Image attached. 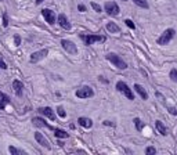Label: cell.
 I'll return each instance as SVG.
<instances>
[{
  "label": "cell",
  "instance_id": "cell-1",
  "mask_svg": "<svg viewBox=\"0 0 177 155\" xmlns=\"http://www.w3.org/2000/svg\"><path fill=\"white\" fill-rule=\"evenodd\" d=\"M105 58H107L112 65H115L118 69H126L127 68V62L120 57V55L115 54V53H108V54L105 55Z\"/></svg>",
  "mask_w": 177,
  "mask_h": 155
},
{
  "label": "cell",
  "instance_id": "cell-2",
  "mask_svg": "<svg viewBox=\"0 0 177 155\" xmlns=\"http://www.w3.org/2000/svg\"><path fill=\"white\" fill-rule=\"evenodd\" d=\"M174 36H176V30H174L173 28H167V29L163 30V33L158 38L156 43L159 44V46H165V44H167Z\"/></svg>",
  "mask_w": 177,
  "mask_h": 155
},
{
  "label": "cell",
  "instance_id": "cell-3",
  "mask_svg": "<svg viewBox=\"0 0 177 155\" xmlns=\"http://www.w3.org/2000/svg\"><path fill=\"white\" fill-rule=\"evenodd\" d=\"M80 38L85 40V44L86 46H91L93 43H104L107 40L104 35H80Z\"/></svg>",
  "mask_w": 177,
  "mask_h": 155
},
{
  "label": "cell",
  "instance_id": "cell-4",
  "mask_svg": "<svg viewBox=\"0 0 177 155\" xmlns=\"http://www.w3.org/2000/svg\"><path fill=\"white\" fill-rule=\"evenodd\" d=\"M116 90L123 94L124 97H127L129 100H134V94H133L132 89H130L129 86H127V83H124L123 80H119V82L116 83Z\"/></svg>",
  "mask_w": 177,
  "mask_h": 155
},
{
  "label": "cell",
  "instance_id": "cell-5",
  "mask_svg": "<svg viewBox=\"0 0 177 155\" xmlns=\"http://www.w3.org/2000/svg\"><path fill=\"white\" fill-rule=\"evenodd\" d=\"M60 43H61L62 49L65 50L66 53H69V54H72V55L77 54V47H76V44H75L72 40H68V39H61Z\"/></svg>",
  "mask_w": 177,
  "mask_h": 155
},
{
  "label": "cell",
  "instance_id": "cell-6",
  "mask_svg": "<svg viewBox=\"0 0 177 155\" xmlns=\"http://www.w3.org/2000/svg\"><path fill=\"white\" fill-rule=\"evenodd\" d=\"M104 8H105L108 15H111V17H116V15H119V13H120V8H119V6L116 4V2H105Z\"/></svg>",
  "mask_w": 177,
  "mask_h": 155
},
{
  "label": "cell",
  "instance_id": "cell-7",
  "mask_svg": "<svg viewBox=\"0 0 177 155\" xmlns=\"http://www.w3.org/2000/svg\"><path fill=\"white\" fill-rule=\"evenodd\" d=\"M76 97L77 98H90V97L94 96V90L90 87V86H82L76 90Z\"/></svg>",
  "mask_w": 177,
  "mask_h": 155
},
{
  "label": "cell",
  "instance_id": "cell-8",
  "mask_svg": "<svg viewBox=\"0 0 177 155\" xmlns=\"http://www.w3.org/2000/svg\"><path fill=\"white\" fill-rule=\"evenodd\" d=\"M47 54H49V49H41V50H39V51L32 53L29 60L32 64H36V62H39V61H41L43 58H46Z\"/></svg>",
  "mask_w": 177,
  "mask_h": 155
},
{
  "label": "cell",
  "instance_id": "cell-9",
  "mask_svg": "<svg viewBox=\"0 0 177 155\" xmlns=\"http://www.w3.org/2000/svg\"><path fill=\"white\" fill-rule=\"evenodd\" d=\"M41 15L44 17V19H46L47 24L53 25L55 24V19H57V17H55V13L53 10H49V8H43L41 10Z\"/></svg>",
  "mask_w": 177,
  "mask_h": 155
},
{
  "label": "cell",
  "instance_id": "cell-10",
  "mask_svg": "<svg viewBox=\"0 0 177 155\" xmlns=\"http://www.w3.org/2000/svg\"><path fill=\"white\" fill-rule=\"evenodd\" d=\"M35 140L37 141V143L40 144L41 147H44V148H47V149H51V145H50L49 140H47V138L43 136V133L36 132V133H35Z\"/></svg>",
  "mask_w": 177,
  "mask_h": 155
},
{
  "label": "cell",
  "instance_id": "cell-11",
  "mask_svg": "<svg viewBox=\"0 0 177 155\" xmlns=\"http://www.w3.org/2000/svg\"><path fill=\"white\" fill-rule=\"evenodd\" d=\"M57 21H58V25H60L62 29H65V30H69L72 28V25H71V22L68 21V18H66V15L65 14H60V15L57 17Z\"/></svg>",
  "mask_w": 177,
  "mask_h": 155
},
{
  "label": "cell",
  "instance_id": "cell-12",
  "mask_svg": "<svg viewBox=\"0 0 177 155\" xmlns=\"http://www.w3.org/2000/svg\"><path fill=\"white\" fill-rule=\"evenodd\" d=\"M32 123L35 125V126H37V127H47V129L53 130V132H54V129H55V127L50 126V125L47 123V122L44 121V119L39 118V116H35V118H32Z\"/></svg>",
  "mask_w": 177,
  "mask_h": 155
},
{
  "label": "cell",
  "instance_id": "cell-13",
  "mask_svg": "<svg viewBox=\"0 0 177 155\" xmlns=\"http://www.w3.org/2000/svg\"><path fill=\"white\" fill-rule=\"evenodd\" d=\"M37 111L41 113V115L47 116L50 121H55V113H54V111H53V108H50V107H41V108H39Z\"/></svg>",
  "mask_w": 177,
  "mask_h": 155
},
{
  "label": "cell",
  "instance_id": "cell-14",
  "mask_svg": "<svg viewBox=\"0 0 177 155\" xmlns=\"http://www.w3.org/2000/svg\"><path fill=\"white\" fill-rule=\"evenodd\" d=\"M13 89H14V91H15L17 96L21 97L22 96V90H24V83H22L21 80H18V79L13 80Z\"/></svg>",
  "mask_w": 177,
  "mask_h": 155
},
{
  "label": "cell",
  "instance_id": "cell-15",
  "mask_svg": "<svg viewBox=\"0 0 177 155\" xmlns=\"http://www.w3.org/2000/svg\"><path fill=\"white\" fill-rule=\"evenodd\" d=\"M77 123L82 127H85V129H90V127L93 126V121H91L90 118H86V116H80V118L77 119Z\"/></svg>",
  "mask_w": 177,
  "mask_h": 155
},
{
  "label": "cell",
  "instance_id": "cell-16",
  "mask_svg": "<svg viewBox=\"0 0 177 155\" xmlns=\"http://www.w3.org/2000/svg\"><path fill=\"white\" fill-rule=\"evenodd\" d=\"M134 90H136V93H137L143 100H148V93H147V90L141 85L136 83V85H134Z\"/></svg>",
  "mask_w": 177,
  "mask_h": 155
},
{
  "label": "cell",
  "instance_id": "cell-17",
  "mask_svg": "<svg viewBox=\"0 0 177 155\" xmlns=\"http://www.w3.org/2000/svg\"><path fill=\"white\" fill-rule=\"evenodd\" d=\"M107 30L109 33H119L120 32V28H119V25H116V22H108Z\"/></svg>",
  "mask_w": 177,
  "mask_h": 155
},
{
  "label": "cell",
  "instance_id": "cell-18",
  "mask_svg": "<svg viewBox=\"0 0 177 155\" xmlns=\"http://www.w3.org/2000/svg\"><path fill=\"white\" fill-rule=\"evenodd\" d=\"M155 127H156V130H158V132H159L162 136H166V134H167V129H166V126H165V125H163L160 121H155Z\"/></svg>",
  "mask_w": 177,
  "mask_h": 155
},
{
  "label": "cell",
  "instance_id": "cell-19",
  "mask_svg": "<svg viewBox=\"0 0 177 155\" xmlns=\"http://www.w3.org/2000/svg\"><path fill=\"white\" fill-rule=\"evenodd\" d=\"M8 102H10V98H8V96L0 91V109H4L6 105H7Z\"/></svg>",
  "mask_w": 177,
  "mask_h": 155
},
{
  "label": "cell",
  "instance_id": "cell-20",
  "mask_svg": "<svg viewBox=\"0 0 177 155\" xmlns=\"http://www.w3.org/2000/svg\"><path fill=\"white\" fill-rule=\"evenodd\" d=\"M54 136L57 138H68L69 133H66L65 130H62V129H57V127H55V129H54Z\"/></svg>",
  "mask_w": 177,
  "mask_h": 155
},
{
  "label": "cell",
  "instance_id": "cell-21",
  "mask_svg": "<svg viewBox=\"0 0 177 155\" xmlns=\"http://www.w3.org/2000/svg\"><path fill=\"white\" fill-rule=\"evenodd\" d=\"M133 3H134L136 6H138L140 8H148V2L147 0H133Z\"/></svg>",
  "mask_w": 177,
  "mask_h": 155
},
{
  "label": "cell",
  "instance_id": "cell-22",
  "mask_svg": "<svg viewBox=\"0 0 177 155\" xmlns=\"http://www.w3.org/2000/svg\"><path fill=\"white\" fill-rule=\"evenodd\" d=\"M8 152L13 155H17V154H26V152L24 151V149H19V148H15L14 145H10L8 147Z\"/></svg>",
  "mask_w": 177,
  "mask_h": 155
},
{
  "label": "cell",
  "instance_id": "cell-23",
  "mask_svg": "<svg viewBox=\"0 0 177 155\" xmlns=\"http://www.w3.org/2000/svg\"><path fill=\"white\" fill-rule=\"evenodd\" d=\"M57 113H58V116H60V118H66V112H65V109H64V107H57Z\"/></svg>",
  "mask_w": 177,
  "mask_h": 155
},
{
  "label": "cell",
  "instance_id": "cell-24",
  "mask_svg": "<svg viewBox=\"0 0 177 155\" xmlns=\"http://www.w3.org/2000/svg\"><path fill=\"white\" fill-rule=\"evenodd\" d=\"M169 76H170V79L173 80L174 83H177V69L176 68H173L170 71V74H169Z\"/></svg>",
  "mask_w": 177,
  "mask_h": 155
},
{
  "label": "cell",
  "instance_id": "cell-25",
  "mask_svg": "<svg viewBox=\"0 0 177 155\" xmlns=\"http://www.w3.org/2000/svg\"><path fill=\"white\" fill-rule=\"evenodd\" d=\"M145 154L147 155H155V154H156V149H155V147H147Z\"/></svg>",
  "mask_w": 177,
  "mask_h": 155
},
{
  "label": "cell",
  "instance_id": "cell-26",
  "mask_svg": "<svg viewBox=\"0 0 177 155\" xmlns=\"http://www.w3.org/2000/svg\"><path fill=\"white\" fill-rule=\"evenodd\" d=\"M133 122H134L136 129H137V130H141V129H143V123H141V121H140L138 118H134V121H133Z\"/></svg>",
  "mask_w": 177,
  "mask_h": 155
},
{
  "label": "cell",
  "instance_id": "cell-27",
  "mask_svg": "<svg viewBox=\"0 0 177 155\" xmlns=\"http://www.w3.org/2000/svg\"><path fill=\"white\" fill-rule=\"evenodd\" d=\"M91 7H93V10H96L97 13H102V8H101V6H100V4H97V3L91 2Z\"/></svg>",
  "mask_w": 177,
  "mask_h": 155
},
{
  "label": "cell",
  "instance_id": "cell-28",
  "mask_svg": "<svg viewBox=\"0 0 177 155\" xmlns=\"http://www.w3.org/2000/svg\"><path fill=\"white\" fill-rule=\"evenodd\" d=\"M124 24H126L127 25V26H129L130 28V29H136V25L134 24H133V21H132V19H124Z\"/></svg>",
  "mask_w": 177,
  "mask_h": 155
},
{
  "label": "cell",
  "instance_id": "cell-29",
  "mask_svg": "<svg viewBox=\"0 0 177 155\" xmlns=\"http://www.w3.org/2000/svg\"><path fill=\"white\" fill-rule=\"evenodd\" d=\"M8 26V17H7V14H3V28H7Z\"/></svg>",
  "mask_w": 177,
  "mask_h": 155
},
{
  "label": "cell",
  "instance_id": "cell-30",
  "mask_svg": "<svg viewBox=\"0 0 177 155\" xmlns=\"http://www.w3.org/2000/svg\"><path fill=\"white\" fill-rule=\"evenodd\" d=\"M14 44H15V46H19V44H21V36L19 35L14 36Z\"/></svg>",
  "mask_w": 177,
  "mask_h": 155
},
{
  "label": "cell",
  "instance_id": "cell-31",
  "mask_svg": "<svg viewBox=\"0 0 177 155\" xmlns=\"http://www.w3.org/2000/svg\"><path fill=\"white\" fill-rule=\"evenodd\" d=\"M77 10H79L80 13H85V11H86V6H83V4H77Z\"/></svg>",
  "mask_w": 177,
  "mask_h": 155
},
{
  "label": "cell",
  "instance_id": "cell-32",
  "mask_svg": "<svg viewBox=\"0 0 177 155\" xmlns=\"http://www.w3.org/2000/svg\"><path fill=\"white\" fill-rule=\"evenodd\" d=\"M0 68H2V69H7V64H6L4 61H2V60H0Z\"/></svg>",
  "mask_w": 177,
  "mask_h": 155
},
{
  "label": "cell",
  "instance_id": "cell-33",
  "mask_svg": "<svg viewBox=\"0 0 177 155\" xmlns=\"http://www.w3.org/2000/svg\"><path fill=\"white\" fill-rule=\"evenodd\" d=\"M169 112H170L171 113V115H177V109H176V108H169Z\"/></svg>",
  "mask_w": 177,
  "mask_h": 155
},
{
  "label": "cell",
  "instance_id": "cell-34",
  "mask_svg": "<svg viewBox=\"0 0 177 155\" xmlns=\"http://www.w3.org/2000/svg\"><path fill=\"white\" fill-rule=\"evenodd\" d=\"M43 2H44V0H35L36 4H40V3H43Z\"/></svg>",
  "mask_w": 177,
  "mask_h": 155
},
{
  "label": "cell",
  "instance_id": "cell-35",
  "mask_svg": "<svg viewBox=\"0 0 177 155\" xmlns=\"http://www.w3.org/2000/svg\"><path fill=\"white\" fill-rule=\"evenodd\" d=\"M122 2H126V0H122Z\"/></svg>",
  "mask_w": 177,
  "mask_h": 155
}]
</instances>
